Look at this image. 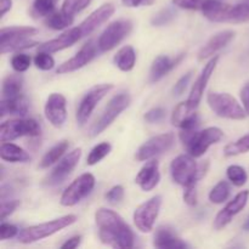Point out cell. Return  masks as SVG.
Instances as JSON below:
<instances>
[{
  "label": "cell",
  "mask_w": 249,
  "mask_h": 249,
  "mask_svg": "<svg viewBox=\"0 0 249 249\" xmlns=\"http://www.w3.org/2000/svg\"><path fill=\"white\" fill-rule=\"evenodd\" d=\"M95 221L99 229V237L104 245L113 248H131L134 246V233L130 226L119 214L107 208L97 209Z\"/></svg>",
  "instance_id": "cell-1"
},
{
  "label": "cell",
  "mask_w": 249,
  "mask_h": 249,
  "mask_svg": "<svg viewBox=\"0 0 249 249\" xmlns=\"http://www.w3.org/2000/svg\"><path fill=\"white\" fill-rule=\"evenodd\" d=\"M202 12L209 21L219 23H243L249 21V4L247 1L230 5L220 0H209Z\"/></svg>",
  "instance_id": "cell-2"
},
{
  "label": "cell",
  "mask_w": 249,
  "mask_h": 249,
  "mask_svg": "<svg viewBox=\"0 0 249 249\" xmlns=\"http://www.w3.org/2000/svg\"><path fill=\"white\" fill-rule=\"evenodd\" d=\"M209 168L208 162L197 164L191 155H180L173 160L170 164V174L173 180L180 186L198 184L199 180L207 174Z\"/></svg>",
  "instance_id": "cell-3"
},
{
  "label": "cell",
  "mask_w": 249,
  "mask_h": 249,
  "mask_svg": "<svg viewBox=\"0 0 249 249\" xmlns=\"http://www.w3.org/2000/svg\"><path fill=\"white\" fill-rule=\"evenodd\" d=\"M224 138V131L216 126H209L204 130H181L180 139L187 153L192 157L199 158L214 143H218Z\"/></svg>",
  "instance_id": "cell-4"
},
{
  "label": "cell",
  "mask_w": 249,
  "mask_h": 249,
  "mask_svg": "<svg viewBox=\"0 0 249 249\" xmlns=\"http://www.w3.org/2000/svg\"><path fill=\"white\" fill-rule=\"evenodd\" d=\"M75 221H77V216L74 214H68V215H63L61 218L53 219V220L48 221V223L29 226V228H26L22 231H19V233L17 235V241L19 243H23V245L36 242V241H40L43 238L50 237L53 233L58 232V231L63 230V229L74 224Z\"/></svg>",
  "instance_id": "cell-5"
},
{
  "label": "cell",
  "mask_w": 249,
  "mask_h": 249,
  "mask_svg": "<svg viewBox=\"0 0 249 249\" xmlns=\"http://www.w3.org/2000/svg\"><path fill=\"white\" fill-rule=\"evenodd\" d=\"M131 97L128 92H119V94L114 95L107 106L105 107L104 112L101 116L95 121V123L90 126L89 129V136L90 138H96L97 135L106 130L119 116L122 112L125 111L129 106H130Z\"/></svg>",
  "instance_id": "cell-6"
},
{
  "label": "cell",
  "mask_w": 249,
  "mask_h": 249,
  "mask_svg": "<svg viewBox=\"0 0 249 249\" xmlns=\"http://www.w3.org/2000/svg\"><path fill=\"white\" fill-rule=\"evenodd\" d=\"M38 33V29L33 27H7L0 31V45L1 53H11L24 48L39 45L36 41L31 40L32 36Z\"/></svg>",
  "instance_id": "cell-7"
},
{
  "label": "cell",
  "mask_w": 249,
  "mask_h": 249,
  "mask_svg": "<svg viewBox=\"0 0 249 249\" xmlns=\"http://www.w3.org/2000/svg\"><path fill=\"white\" fill-rule=\"evenodd\" d=\"M207 102L216 116L233 121H242L246 118L245 107L238 104L237 100L226 92H211L207 96Z\"/></svg>",
  "instance_id": "cell-8"
},
{
  "label": "cell",
  "mask_w": 249,
  "mask_h": 249,
  "mask_svg": "<svg viewBox=\"0 0 249 249\" xmlns=\"http://www.w3.org/2000/svg\"><path fill=\"white\" fill-rule=\"evenodd\" d=\"M40 125L34 119H10L1 123L0 126V141L10 142L22 136H38Z\"/></svg>",
  "instance_id": "cell-9"
},
{
  "label": "cell",
  "mask_w": 249,
  "mask_h": 249,
  "mask_svg": "<svg viewBox=\"0 0 249 249\" xmlns=\"http://www.w3.org/2000/svg\"><path fill=\"white\" fill-rule=\"evenodd\" d=\"M131 31H133V22L130 19H118L109 23L97 40L100 51L102 53L111 51L118 44H121L122 40L125 39Z\"/></svg>",
  "instance_id": "cell-10"
},
{
  "label": "cell",
  "mask_w": 249,
  "mask_h": 249,
  "mask_svg": "<svg viewBox=\"0 0 249 249\" xmlns=\"http://www.w3.org/2000/svg\"><path fill=\"white\" fill-rule=\"evenodd\" d=\"M160 207H162V196H155L143 202L135 209L133 220L138 230L142 233H148L153 230Z\"/></svg>",
  "instance_id": "cell-11"
},
{
  "label": "cell",
  "mask_w": 249,
  "mask_h": 249,
  "mask_svg": "<svg viewBox=\"0 0 249 249\" xmlns=\"http://www.w3.org/2000/svg\"><path fill=\"white\" fill-rule=\"evenodd\" d=\"M80 157H82V148L80 147L74 148L73 151L68 152L67 155L63 156L58 160L57 164L53 167V169L51 170L50 174L45 178L44 185H46V186H57V185L65 182L78 165Z\"/></svg>",
  "instance_id": "cell-12"
},
{
  "label": "cell",
  "mask_w": 249,
  "mask_h": 249,
  "mask_svg": "<svg viewBox=\"0 0 249 249\" xmlns=\"http://www.w3.org/2000/svg\"><path fill=\"white\" fill-rule=\"evenodd\" d=\"M95 187V178L90 173H85L78 177L61 196V204L63 207H73L82 199L89 196Z\"/></svg>",
  "instance_id": "cell-13"
},
{
  "label": "cell",
  "mask_w": 249,
  "mask_h": 249,
  "mask_svg": "<svg viewBox=\"0 0 249 249\" xmlns=\"http://www.w3.org/2000/svg\"><path fill=\"white\" fill-rule=\"evenodd\" d=\"M113 89L112 84H101L91 88L80 101L79 107L77 109V122L79 125H84L90 118L97 104Z\"/></svg>",
  "instance_id": "cell-14"
},
{
  "label": "cell",
  "mask_w": 249,
  "mask_h": 249,
  "mask_svg": "<svg viewBox=\"0 0 249 249\" xmlns=\"http://www.w3.org/2000/svg\"><path fill=\"white\" fill-rule=\"evenodd\" d=\"M174 142L175 136L173 133H165L153 136L139 147L138 152H136V160H140V162L152 160L153 157H157V156L169 151L174 145Z\"/></svg>",
  "instance_id": "cell-15"
},
{
  "label": "cell",
  "mask_w": 249,
  "mask_h": 249,
  "mask_svg": "<svg viewBox=\"0 0 249 249\" xmlns=\"http://www.w3.org/2000/svg\"><path fill=\"white\" fill-rule=\"evenodd\" d=\"M249 199V190L241 191L240 194L236 195L233 199H231L218 214H216L215 219H214V229L215 230H221L225 226H228L231 223L232 218L237 215L240 212L245 209L247 206Z\"/></svg>",
  "instance_id": "cell-16"
},
{
  "label": "cell",
  "mask_w": 249,
  "mask_h": 249,
  "mask_svg": "<svg viewBox=\"0 0 249 249\" xmlns=\"http://www.w3.org/2000/svg\"><path fill=\"white\" fill-rule=\"evenodd\" d=\"M97 44H95L94 41L90 40L87 44L83 45V48L73 56L72 58H70L68 61L63 62L62 65H60L56 70V72L58 74H66V73L74 72V71L80 70L84 66H87L88 63L91 62L97 55Z\"/></svg>",
  "instance_id": "cell-17"
},
{
  "label": "cell",
  "mask_w": 249,
  "mask_h": 249,
  "mask_svg": "<svg viewBox=\"0 0 249 249\" xmlns=\"http://www.w3.org/2000/svg\"><path fill=\"white\" fill-rule=\"evenodd\" d=\"M44 113L49 123L55 128H61L67 119V101L63 95L53 92L48 97L44 106Z\"/></svg>",
  "instance_id": "cell-18"
},
{
  "label": "cell",
  "mask_w": 249,
  "mask_h": 249,
  "mask_svg": "<svg viewBox=\"0 0 249 249\" xmlns=\"http://www.w3.org/2000/svg\"><path fill=\"white\" fill-rule=\"evenodd\" d=\"M218 62H219V56H213V57L208 61V63L204 66L201 74L198 75L197 80L195 82L194 87H192L191 89V92H190L189 99H187V102H189L192 107H195V108L198 107L199 102H201L202 100V96H203L204 90H206L207 88V84H208L212 74H213L214 71H215L216 66H218Z\"/></svg>",
  "instance_id": "cell-19"
},
{
  "label": "cell",
  "mask_w": 249,
  "mask_h": 249,
  "mask_svg": "<svg viewBox=\"0 0 249 249\" xmlns=\"http://www.w3.org/2000/svg\"><path fill=\"white\" fill-rule=\"evenodd\" d=\"M195 107L189 102H181L175 107L172 114L173 125L178 126L181 130H195L199 125V116L196 113Z\"/></svg>",
  "instance_id": "cell-20"
},
{
  "label": "cell",
  "mask_w": 249,
  "mask_h": 249,
  "mask_svg": "<svg viewBox=\"0 0 249 249\" xmlns=\"http://www.w3.org/2000/svg\"><path fill=\"white\" fill-rule=\"evenodd\" d=\"M114 11H116V6L111 2H107V4L101 5L99 9L95 10L94 12L89 15L82 23L79 24V28L82 31L83 36H90L92 32L96 31L100 26L105 23V22L108 21L112 16H113Z\"/></svg>",
  "instance_id": "cell-21"
},
{
  "label": "cell",
  "mask_w": 249,
  "mask_h": 249,
  "mask_svg": "<svg viewBox=\"0 0 249 249\" xmlns=\"http://www.w3.org/2000/svg\"><path fill=\"white\" fill-rule=\"evenodd\" d=\"M82 38H84V36H83L79 27L70 28L66 32H63L57 38L51 39V40L46 41V43L39 44V51H46V53H57V51L63 50V49L71 48L75 43H78Z\"/></svg>",
  "instance_id": "cell-22"
},
{
  "label": "cell",
  "mask_w": 249,
  "mask_h": 249,
  "mask_svg": "<svg viewBox=\"0 0 249 249\" xmlns=\"http://www.w3.org/2000/svg\"><path fill=\"white\" fill-rule=\"evenodd\" d=\"M160 181V163L157 160H150L140 169L136 175L135 182L142 191H152Z\"/></svg>",
  "instance_id": "cell-23"
},
{
  "label": "cell",
  "mask_w": 249,
  "mask_h": 249,
  "mask_svg": "<svg viewBox=\"0 0 249 249\" xmlns=\"http://www.w3.org/2000/svg\"><path fill=\"white\" fill-rule=\"evenodd\" d=\"M185 57V53H180L177 57H169L165 55H160L153 60L150 70V83H157L163 77L174 70Z\"/></svg>",
  "instance_id": "cell-24"
},
{
  "label": "cell",
  "mask_w": 249,
  "mask_h": 249,
  "mask_svg": "<svg viewBox=\"0 0 249 249\" xmlns=\"http://www.w3.org/2000/svg\"><path fill=\"white\" fill-rule=\"evenodd\" d=\"M235 32L233 31H221L219 33L214 34L211 39L206 43V45L199 50L198 61H204L207 58L215 55L219 50L225 48L233 38H235Z\"/></svg>",
  "instance_id": "cell-25"
},
{
  "label": "cell",
  "mask_w": 249,
  "mask_h": 249,
  "mask_svg": "<svg viewBox=\"0 0 249 249\" xmlns=\"http://www.w3.org/2000/svg\"><path fill=\"white\" fill-rule=\"evenodd\" d=\"M153 246L160 249H182L189 247L175 233V231L168 226H160L157 229L153 237Z\"/></svg>",
  "instance_id": "cell-26"
},
{
  "label": "cell",
  "mask_w": 249,
  "mask_h": 249,
  "mask_svg": "<svg viewBox=\"0 0 249 249\" xmlns=\"http://www.w3.org/2000/svg\"><path fill=\"white\" fill-rule=\"evenodd\" d=\"M28 101L24 96L11 97V99H1L0 104V116H26L28 112Z\"/></svg>",
  "instance_id": "cell-27"
},
{
  "label": "cell",
  "mask_w": 249,
  "mask_h": 249,
  "mask_svg": "<svg viewBox=\"0 0 249 249\" xmlns=\"http://www.w3.org/2000/svg\"><path fill=\"white\" fill-rule=\"evenodd\" d=\"M0 156L4 162L26 163L31 160V156L19 146L11 142H2L0 148Z\"/></svg>",
  "instance_id": "cell-28"
},
{
  "label": "cell",
  "mask_w": 249,
  "mask_h": 249,
  "mask_svg": "<svg viewBox=\"0 0 249 249\" xmlns=\"http://www.w3.org/2000/svg\"><path fill=\"white\" fill-rule=\"evenodd\" d=\"M113 62L123 72H129L135 67L136 53L133 46L125 45L117 51L113 57Z\"/></svg>",
  "instance_id": "cell-29"
},
{
  "label": "cell",
  "mask_w": 249,
  "mask_h": 249,
  "mask_svg": "<svg viewBox=\"0 0 249 249\" xmlns=\"http://www.w3.org/2000/svg\"><path fill=\"white\" fill-rule=\"evenodd\" d=\"M23 89V77L21 74H9L2 80V99H11L19 96Z\"/></svg>",
  "instance_id": "cell-30"
},
{
  "label": "cell",
  "mask_w": 249,
  "mask_h": 249,
  "mask_svg": "<svg viewBox=\"0 0 249 249\" xmlns=\"http://www.w3.org/2000/svg\"><path fill=\"white\" fill-rule=\"evenodd\" d=\"M68 147H70V142L67 140H62L60 142H57L43 156L39 167L43 168V169H46V168L51 167L53 164L57 163L65 156V153L67 152Z\"/></svg>",
  "instance_id": "cell-31"
},
{
  "label": "cell",
  "mask_w": 249,
  "mask_h": 249,
  "mask_svg": "<svg viewBox=\"0 0 249 249\" xmlns=\"http://www.w3.org/2000/svg\"><path fill=\"white\" fill-rule=\"evenodd\" d=\"M73 22H74V16H71V15L66 14L61 10V11L53 12L48 17H45L44 23L46 24V27L53 29V31H62V29L72 26Z\"/></svg>",
  "instance_id": "cell-32"
},
{
  "label": "cell",
  "mask_w": 249,
  "mask_h": 249,
  "mask_svg": "<svg viewBox=\"0 0 249 249\" xmlns=\"http://www.w3.org/2000/svg\"><path fill=\"white\" fill-rule=\"evenodd\" d=\"M230 185L228 181H220L215 185V186L212 189V191L209 192V201L214 204H221L229 198L230 196Z\"/></svg>",
  "instance_id": "cell-33"
},
{
  "label": "cell",
  "mask_w": 249,
  "mask_h": 249,
  "mask_svg": "<svg viewBox=\"0 0 249 249\" xmlns=\"http://www.w3.org/2000/svg\"><path fill=\"white\" fill-rule=\"evenodd\" d=\"M247 152H249V134L240 138L235 142L229 143L224 150V155L226 157H232V156L242 155V153Z\"/></svg>",
  "instance_id": "cell-34"
},
{
  "label": "cell",
  "mask_w": 249,
  "mask_h": 249,
  "mask_svg": "<svg viewBox=\"0 0 249 249\" xmlns=\"http://www.w3.org/2000/svg\"><path fill=\"white\" fill-rule=\"evenodd\" d=\"M112 150V146L109 142H101L99 145L95 146L91 151H90L89 156L87 158L88 165H95L104 160L106 156L109 155Z\"/></svg>",
  "instance_id": "cell-35"
},
{
  "label": "cell",
  "mask_w": 249,
  "mask_h": 249,
  "mask_svg": "<svg viewBox=\"0 0 249 249\" xmlns=\"http://www.w3.org/2000/svg\"><path fill=\"white\" fill-rule=\"evenodd\" d=\"M226 175H228L229 181L237 187L243 186L248 180L247 172L241 165H230L226 169Z\"/></svg>",
  "instance_id": "cell-36"
},
{
  "label": "cell",
  "mask_w": 249,
  "mask_h": 249,
  "mask_svg": "<svg viewBox=\"0 0 249 249\" xmlns=\"http://www.w3.org/2000/svg\"><path fill=\"white\" fill-rule=\"evenodd\" d=\"M55 10V0H34L31 14L34 17H48Z\"/></svg>",
  "instance_id": "cell-37"
},
{
  "label": "cell",
  "mask_w": 249,
  "mask_h": 249,
  "mask_svg": "<svg viewBox=\"0 0 249 249\" xmlns=\"http://www.w3.org/2000/svg\"><path fill=\"white\" fill-rule=\"evenodd\" d=\"M91 2V0H65L62 4V11L66 14L74 16L78 12L83 11L85 7H88Z\"/></svg>",
  "instance_id": "cell-38"
},
{
  "label": "cell",
  "mask_w": 249,
  "mask_h": 249,
  "mask_svg": "<svg viewBox=\"0 0 249 249\" xmlns=\"http://www.w3.org/2000/svg\"><path fill=\"white\" fill-rule=\"evenodd\" d=\"M33 62L36 65V67L40 71H50L55 66V60L50 55V53H46V51H39L34 56Z\"/></svg>",
  "instance_id": "cell-39"
},
{
  "label": "cell",
  "mask_w": 249,
  "mask_h": 249,
  "mask_svg": "<svg viewBox=\"0 0 249 249\" xmlns=\"http://www.w3.org/2000/svg\"><path fill=\"white\" fill-rule=\"evenodd\" d=\"M32 63L31 56L27 55V53H16V55L12 56L11 58V67L14 68L15 72L17 73H23L26 72L29 68Z\"/></svg>",
  "instance_id": "cell-40"
},
{
  "label": "cell",
  "mask_w": 249,
  "mask_h": 249,
  "mask_svg": "<svg viewBox=\"0 0 249 249\" xmlns=\"http://www.w3.org/2000/svg\"><path fill=\"white\" fill-rule=\"evenodd\" d=\"M174 18H175L174 10L168 7V9L160 10L157 15H155V16L152 17V19H151V23H152L153 26H157V27L165 26V24L172 22Z\"/></svg>",
  "instance_id": "cell-41"
},
{
  "label": "cell",
  "mask_w": 249,
  "mask_h": 249,
  "mask_svg": "<svg viewBox=\"0 0 249 249\" xmlns=\"http://www.w3.org/2000/svg\"><path fill=\"white\" fill-rule=\"evenodd\" d=\"M173 4L184 10H203L209 0H172Z\"/></svg>",
  "instance_id": "cell-42"
},
{
  "label": "cell",
  "mask_w": 249,
  "mask_h": 249,
  "mask_svg": "<svg viewBox=\"0 0 249 249\" xmlns=\"http://www.w3.org/2000/svg\"><path fill=\"white\" fill-rule=\"evenodd\" d=\"M124 187L121 186V185H117V186H113L112 189H109L107 191V194L105 195L107 202L111 204H118L123 201L124 198Z\"/></svg>",
  "instance_id": "cell-43"
},
{
  "label": "cell",
  "mask_w": 249,
  "mask_h": 249,
  "mask_svg": "<svg viewBox=\"0 0 249 249\" xmlns=\"http://www.w3.org/2000/svg\"><path fill=\"white\" fill-rule=\"evenodd\" d=\"M19 206V201L17 199H1V208H0V212H1V220L4 221L7 216L11 215Z\"/></svg>",
  "instance_id": "cell-44"
},
{
  "label": "cell",
  "mask_w": 249,
  "mask_h": 249,
  "mask_svg": "<svg viewBox=\"0 0 249 249\" xmlns=\"http://www.w3.org/2000/svg\"><path fill=\"white\" fill-rule=\"evenodd\" d=\"M164 117H165V109L162 108V107H155V108L146 112L145 116H143V119H145L147 123L153 124V123H158V122H160Z\"/></svg>",
  "instance_id": "cell-45"
},
{
  "label": "cell",
  "mask_w": 249,
  "mask_h": 249,
  "mask_svg": "<svg viewBox=\"0 0 249 249\" xmlns=\"http://www.w3.org/2000/svg\"><path fill=\"white\" fill-rule=\"evenodd\" d=\"M18 233L19 231L18 229H17V226L12 225V224L2 221L1 225H0V238H1L2 241L9 240V238L12 237H17Z\"/></svg>",
  "instance_id": "cell-46"
},
{
  "label": "cell",
  "mask_w": 249,
  "mask_h": 249,
  "mask_svg": "<svg viewBox=\"0 0 249 249\" xmlns=\"http://www.w3.org/2000/svg\"><path fill=\"white\" fill-rule=\"evenodd\" d=\"M192 74H194V72L190 71V72H187L186 74L182 75V77L175 83L174 88H173V94H174L175 96H180V95H182V92L185 91V89H186L187 85H189L190 80H191Z\"/></svg>",
  "instance_id": "cell-47"
},
{
  "label": "cell",
  "mask_w": 249,
  "mask_h": 249,
  "mask_svg": "<svg viewBox=\"0 0 249 249\" xmlns=\"http://www.w3.org/2000/svg\"><path fill=\"white\" fill-rule=\"evenodd\" d=\"M184 201L189 206L194 207L197 204V185H189L185 187L184 192Z\"/></svg>",
  "instance_id": "cell-48"
},
{
  "label": "cell",
  "mask_w": 249,
  "mask_h": 249,
  "mask_svg": "<svg viewBox=\"0 0 249 249\" xmlns=\"http://www.w3.org/2000/svg\"><path fill=\"white\" fill-rule=\"evenodd\" d=\"M126 7H140V6H151L156 2V0H122Z\"/></svg>",
  "instance_id": "cell-49"
},
{
  "label": "cell",
  "mask_w": 249,
  "mask_h": 249,
  "mask_svg": "<svg viewBox=\"0 0 249 249\" xmlns=\"http://www.w3.org/2000/svg\"><path fill=\"white\" fill-rule=\"evenodd\" d=\"M80 243H82V236H73V237H71L70 240L66 241V242L61 246V248L62 249H75V248L79 247Z\"/></svg>",
  "instance_id": "cell-50"
},
{
  "label": "cell",
  "mask_w": 249,
  "mask_h": 249,
  "mask_svg": "<svg viewBox=\"0 0 249 249\" xmlns=\"http://www.w3.org/2000/svg\"><path fill=\"white\" fill-rule=\"evenodd\" d=\"M241 100H242L243 107H245L246 112L249 116V85L241 90Z\"/></svg>",
  "instance_id": "cell-51"
},
{
  "label": "cell",
  "mask_w": 249,
  "mask_h": 249,
  "mask_svg": "<svg viewBox=\"0 0 249 249\" xmlns=\"http://www.w3.org/2000/svg\"><path fill=\"white\" fill-rule=\"evenodd\" d=\"M12 7V0H0V15L2 16H5V14H6L7 11H10Z\"/></svg>",
  "instance_id": "cell-52"
},
{
  "label": "cell",
  "mask_w": 249,
  "mask_h": 249,
  "mask_svg": "<svg viewBox=\"0 0 249 249\" xmlns=\"http://www.w3.org/2000/svg\"><path fill=\"white\" fill-rule=\"evenodd\" d=\"M242 229H243V230H245V231H247V232H249V215L247 216V219H246L245 223H243Z\"/></svg>",
  "instance_id": "cell-53"
},
{
  "label": "cell",
  "mask_w": 249,
  "mask_h": 249,
  "mask_svg": "<svg viewBox=\"0 0 249 249\" xmlns=\"http://www.w3.org/2000/svg\"><path fill=\"white\" fill-rule=\"evenodd\" d=\"M243 1H249V0H243Z\"/></svg>",
  "instance_id": "cell-54"
}]
</instances>
